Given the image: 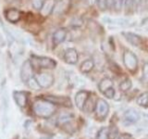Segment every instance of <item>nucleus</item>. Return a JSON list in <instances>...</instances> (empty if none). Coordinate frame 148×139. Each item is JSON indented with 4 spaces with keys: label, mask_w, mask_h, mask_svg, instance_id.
Masks as SVG:
<instances>
[{
    "label": "nucleus",
    "mask_w": 148,
    "mask_h": 139,
    "mask_svg": "<svg viewBox=\"0 0 148 139\" xmlns=\"http://www.w3.org/2000/svg\"><path fill=\"white\" fill-rule=\"evenodd\" d=\"M32 111L37 117L42 119H48L55 113L56 108L53 103L46 100L44 97L37 99L32 105Z\"/></svg>",
    "instance_id": "obj_1"
},
{
    "label": "nucleus",
    "mask_w": 148,
    "mask_h": 139,
    "mask_svg": "<svg viewBox=\"0 0 148 139\" xmlns=\"http://www.w3.org/2000/svg\"><path fill=\"white\" fill-rule=\"evenodd\" d=\"M57 125L61 128L63 131L69 133H72L76 131V122L74 120L73 116L69 114H62L58 118Z\"/></svg>",
    "instance_id": "obj_2"
},
{
    "label": "nucleus",
    "mask_w": 148,
    "mask_h": 139,
    "mask_svg": "<svg viewBox=\"0 0 148 139\" xmlns=\"http://www.w3.org/2000/svg\"><path fill=\"white\" fill-rule=\"evenodd\" d=\"M31 61L34 67L39 69H47L52 70L57 67V62L53 58L48 57H43V56H32Z\"/></svg>",
    "instance_id": "obj_3"
},
{
    "label": "nucleus",
    "mask_w": 148,
    "mask_h": 139,
    "mask_svg": "<svg viewBox=\"0 0 148 139\" xmlns=\"http://www.w3.org/2000/svg\"><path fill=\"white\" fill-rule=\"evenodd\" d=\"M20 77L21 82L24 83H27L32 78L34 77V67L31 59H27L22 63L20 72Z\"/></svg>",
    "instance_id": "obj_4"
},
{
    "label": "nucleus",
    "mask_w": 148,
    "mask_h": 139,
    "mask_svg": "<svg viewBox=\"0 0 148 139\" xmlns=\"http://www.w3.org/2000/svg\"><path fill=\"white\" fill-rule=\"evenodd\" d=\"M123 63L130 72H134L138 67L137 56L131 50H125L123 53Z\"/></svg>",
    "instance_id": "obj_5"
},
{
    "label": "nucleus",
    "mask_w": 148,
    "mask_h": 139,
    "mask_svg": "<svg viewBox=\"0 0 148 139\" xmlns=\"http://www.w3.org/2000/svg\"><path fill=\"white\" fill-rule=\"evenodd\" d=\"M38 85H40L41 88H49L54 85L55 82V77L53 76V74L48 73V72H41L36 74L34 76Z\"/></svg>",
    "instance_id": "obj_6"
},
{
    "label": "nucleus",
    "mask_w": 148,
    "mask_h": 139,
    "mask_svg": "<svg viewBox=\"0 0 148 139\" xmlns=\"http://www.w3.org/2000/svg\"><path fill=\"white\" fill-rule=\"evenodd\" d=\"M95 111L97 118L100 120H104L106 116H108V111H109V106L108 104V102L102 98L97 99L95 103Z\"/></svg>",
    "instance_id": "obj_7"
},
{
    "label": "nucleus",
    "mask_w": 148,
    "mask_h": 139,
    "mask_svg": "<svg viewBox=\"0 0 148 139\" xmlns=\"http://www.w3.org/2000/svg\"><path fill=\"white\" fill-rule=\"evenodd\" d=\"M140 119V114L138 111L134 109H129L123 114V124L125 126H130V125L134 124L137 122Z\"/></svg>",
    "instance_id": "obj_8"
},
{
    "label": "nucleus",
    "mask_w": 148,
    "mask_h": 139,
    "mask_svg": "<svg viewBox=\"0 0 148 139\" xmlns=\"http://www.w3.org/2000/svg\"><path fill=\"white\" fill-rule=\"evenodd\" d=\"M13 99L15 101L18 107L23 109L27 107L29 101V94L25 91H14L13 92Z\"/></svg>",
    "instance_id": "obj_9"
},
{
    "label": "nucleus",
    "mask_w": 148,
    "mask_h": 139,
    "mask_svg": "<svg viewBox=\"0 0 148 139\" xmlns=\"http://www.w3.org/2000/svg\"><path fill=\"white\" fill-rule=\"evenodd\" d=\"M44 98L50 101L54 105H59L63 107H71V101L69 96H45Z\"/></svg>",
    "instance_id": "obj_10"
},
{
    "label": "nucleus",
    "mask_w": 148,
    "mask_h": 139,
    "mask_svg": "<svg viewBox=\"0 0 148 139\" xmlns=\"http://www.w3.org/2000/svg\"><path fill=\"white\" fill-rule=\"evenodd\" d=\"M5 18L6 20L10 22V23H17L21 21V12L18 10V8H8L6 11H5Z\"/></svg>",
    "instance_id": "obj_11"
},
{
    "label": "nucleus",
    "mask_w": 148,
    "mask_h": 139,
    "mask_svg": "<svg viewBox=\"0 0 148 139\" xmlns=\"http://www.w3.org/2000/svg\"><path fill=\"white\" fill-rule=\"evenodd\" d=\"M63 58L66 63L71 64V65H75L78 62V59H79L78 51L75 48H72V47L66 49L63 55Z\"/></svg>",
    "instance_id": "obj_12"
},
{
    "label": "nucleus",
    "mask_w": 148,
    "mask_h": 139,
    "mask_svg": "<svg viewBox=\"0 0 148 139\" xmlns=\"http://www.w3.org/2000/svg\"><path fill=\"white\" fill-rule=\"evenodd\" d=\"M69 6H71V0H59L56 3L53 14L57 16L63 15L64 13L68 11Z\"/></svg>",
    "instance_id": "obj_13"
},
{
    "label": "nucleus",
    "mask_w": 148,
    "mask_h": 139,
    "mask_svg": "<svg viewBox=\"0 0 148 139\" xmlns=\"http://www.w3.org/2000/svg\"><path fill=\"white\" fill-rule=\"evenodd\" d=\"M122 35L124 36V38L126 39V41H128L130 44L133 46H140L143 44V38L134 32H123Z\"/></svg>",
    "instance_id": "obj_14"
},
{
    "label": "nucleus",
    "mask_w": 148,
    "mask_h": 139,
    "mask_svg": "<svg viewBox=\"0 0 148 139\" xmlns=\"http://www.w3.org/2000/svg\"><path fill=\"white\" fill-rule=\"evenodd\" d=\"M89 92L87 91H79L76 96H75V103H76V106L78 107L79 109L81 110H83L84 109V106L86 104V102L89 98Z\"/></svg>",
    "instance_id": "obj_15"
},
{
    "label": "nucleus",
    "mask_w": 148,
    "mask_h": 139,
    "mask_svg": "<svg viewBox=\"0 0 148 139\" xmlns=\"http://www.w3.org/2000/svg\"><path fill=\"white\" fill-rule=\"evenodd\" d=\"M57 3V0H45L40 9V14L43 17H47L50 14H52L54 11V8Z\"/></svg>",
    "instance_id": "obj_16"
},
{
    "label": "nucleus",
    "mask_w": 148,
    "mask_h": 139,
    "mask_svg": "<svg viewBox=\"0 0 148 139\" xmlns=\"http://www.w3.org/2000/svg\"><path fill=\"white\" fill-rule=\"evenodd\" d=\"M68 35V31L64 28H59L57 31L54 32L53 37H52V41H53V45L55 46H57L60 45L61 43L66 40Z\"/></svg>",
    "instance_id": "obj_17"
},
{
    "label": "nucleus",
    "mask_w": 148,
    "mask_h": 139,
    "mask_svg": "<svg viewBox=\"0 0 148 139\" xmlns=\"http://www.w3.org/2000/svg\"><path fill=\"white\" fill-rule=\"evenodd\" d=\"M111 87H114L113 86V82L112 80H111L110 78H108V77H106V78H103L102 80L100 81L99 83V85H98V89L101 93H104L106 91V90H108L109 88Z\"/></svg>",
    "instance_id": "obj_18"
},
{
    "label": "nucleus",
    "mask_w": 148,
    "mask_h": 139,
    "mask_svg": "<svg viewBox=\"0 0 148 139\" xmlns=\"http://www.w3.org/2000/svg\"><path fill=\"white\" fill-rule=\"evenodd\" d=\"M104 20L106 21H108V23H110V24H113L116 26H122V27H126V26H130L131 23H130L129 20H126V19H108V18H104Z\"/></svg>",
    "instance_id": "obj_19"
},
{
    "label": "nucleus",
    "mask_w": 148,
    "mask_h": 139,
    "mask_svg": "<svg viewBox=\"0 0 148 139\" xmlns=\"http://www.w3.org/2000/svg\"><path fill=\"white\" fill-rule=\"evenodd\" d=\"M94 67H95L94 60L91 58H88L81 64L80 71L82 73H89L92 70L94 69Z\"/></svg>",
    "instance_id": "obj_20"
},
{
    "label": "nucleus",
    "mask_w": 148,
    "mask_h": 139,
    "mask_svg": "<svg viewBox=\"0 0 148 139\" xmlns=\"http://www.w3.org/2000/svg\"><path fill=\"white\" fill-rule=\"evenodd\" d=\"M124 8L126 15L132 14L136 8V2L135 0H124Z\"/></svg>",
    "instance_id": "obj_21"
},
{
    "label": "nucleus",
    "mask_w": 148,
    "mask_h": 139,
    "mask_svg": "<svg viewBox=\"0 0 148 139\" xmlns=\"http://www.w3.org/2000/svg\"><path fill=\"white\" fill-rule=\"evenodd\" d=\"M137 104L141 107H143V108H146L148 106V92H145L141 94L137 97Z\"/></svg>",
    "instance_id": "obj_22"
},
{
    "label": "nucleus",
    "mask_w": 148,
    "mask_h": 139,
    "mask_svg": "<svg viewBox=\"0 0 148 139\" xmlns=\"http://www.w3.org/2000/svg\"><path fill=\"white\" fill-rule=\"evenodd\" d=\"M132 85V83L131 79L126 78V79H124V80L119 83V89L121 90L122 92H126V91L131 89Z\"/></svg>",
    "instance_id": "obj_23"
},
{
    "label": "nucleus",
    "mask_w": 148,
    "mask_h": 139,
    "mask_svg": "<svg viewBox=\"0 0 148 139\" xmlns=\"http://www.w3.org/2000/svg\"><path fill=\"white\" fill-rule=\"evenodd\" d=\"M136 8L139 13L146 11L148 9V0H140L137 4Z\"/></svg>",
    "instance_id": "obj_24"
},
{
    "label": "nucleus",
    "mask_w": 148,
    "mask_h": 139,
    "mask_svg": "<svg viewBox=\"0 0 148 139\" xmlns=\"http://www.w3.org/2000/svg\"><path fill=\"white\" fill-rule=\"evenodd\" d=\"M82 24H83V20L81 17H74L71 21V26L74 28H79L82 26Z\"/></svg>",
    "instance_id": "obj_25"
},
{
    "label": "nucleus",
    "mask_w": 148,
    "mask_h": 139,
    "mask_svg": "<svg viewBox=\"0 0 148 139\" xmlns=\"http://www.w3.org/2000/svg\"><path fill=\"white\" fill-rule=\"evenodd\" d=\"M97 139H109L108 128H102L97 134Z\"/></svg>",
    "instance_id": "obj_26"
},
{
    "label": "nucleus",
    "mask_w": 148,
    "mask_h": 139,
    "mask_svg": "<svg viewBox=\"0 0 148 139\" xmlns=\"http://www.w3.org/2000/svg\"><path fill=\"white\" fill-rule=\"evenodd\" d=\"M96 5L101 11H105L108 8V0H96Z\"/></svg>",
    "instance_id": "obj_27"
},
{
    "label": "nucleus",
    "mask_w": 148,
    "mask_h": 139,
    "mask_svg": "<svg viewBox=\"0 0 148 139\" xmlns=\"http://www.w3.org/2000/svg\"><path fill=\"white\" fill-rule=\"evenodd\" d=\"M27 83H28V85H29V87L32 88V89H34V90H40L41 89V87L38 85V83H37L35 77L32 78L31 80L28 82Z\"/></svg>",
    "instance_id": "obj_28"
},
{
    "label": "nucleus",
    "mask_w": 148,
    "mask_h": 139,
    "mask_svg": "<svg viewBox=\"0 0 148 139\" xmlns=\"http://www.w3.org/2000/svg\"><path fill=\"white\" fill-rule=\"evenodd\" d=\"M124 4V0H113V8L116 11H120Z\"/></svg>",
    "instance_id": "obj_29"
},
{
    "label": "nucleus",
    "mask_w": 148,
    "mask_h": 139,
    "mask_svg": "<svg viewBox=\"0 0 148 139\" xmlns=\"http://www.w3.org/2000/svg\"><path fill=\"white\" fill-rule=\"evenodd\" d=\"M43 3H44L43 0H32V8H34V9H36V10H39V11H40L42 6H43Z\"/></svg>",
    "instance_id": "obj_30"
},
{
    "label": "nucleus",
    "mask_w": 148,
    "mask_h": 139,
    "mask_svg": "<svg viewBox=\"0 0 148 139\" xmlns=\"http://www.w3.org/2000/svg\"><path fill=\"white\" fill-rule=\"evenodd\" d=\"M143 80L148 83V63H145L143 67Z\"/></svg>",
    "instance_id": "obj_31"
},
{
    "label": "nucleus",
    "mask_w": 148,
    "mask_h": 139,
    "mask_svg": "<svg viewBox=\"0 0 148 139\" xmlns=\"http://www.w3.org/2000/svg\"><path fill=\"white\" fill-rule=\"evenodd\" d=\"M108 132H109V139H115L118 134V129L115 126H113L110 129H108Z\"/></svg>",
    "instance_id": "obj_32"
},
{
    "label": "nucleus",
    "mask_w": 148,
    "mask_h": 139,
    "mask_svg": "<svg viewBox=\"0 0 148 139\" xmlns=\"http://www.w3.org/2000/svg\"><path fill=\"white\" fill-rule=\"evenodd\" d=\"M104 95L106 97H108V98H113L114 96H115V89H114V87H111V88H109L108 90H106L104 93Z\"/></svg>",
    "instance_id": "obj_33"
},
{
    "label": "nucleus",
    "mask_w": 148,
    "mask_h": 139,
    "mask_svg": "<svg viewBox=\"0 0 148 139\" xmlns=\"http://www.w3.org/2000/svg\"><path fill=\"white\" fill-rule=\"evenodd\" d=\"M118 139H133V138L131 134H129V133H122V134H120Z\"/></svg>",
    "instance_id": "obj_34"
},
{
    "label": "nucleus",
    "mask_w": 148,
    "mask_h": 139,
    "mask_svg": "<svg viewBox=\"0 0 148 139\" xmlns=\"http://www.w3.org/2000/svg\"><path fill=\"white\" fill-rule=\"evenodd\" d=\"M82 1L84 2L85 4H88V5H89V4H91V3L92 2V0H82Z\"/></svg>",
    "instance_id": "obj_35"
},
{
    "label": "nucleus",
    "mask_w": 148,
    "mask_h": 139,
    "mask_svg": "<svg viewBox=\"0 0 148 139\" xmlns=\"http://www.w3.org/2000/svg\"><path fill=\"white\" fill-rule=\"evenodd\" d=\"M41 139H46V138H41Z\"/></svg>",
    "instance_id": "obj_36"
}]
</instances>
